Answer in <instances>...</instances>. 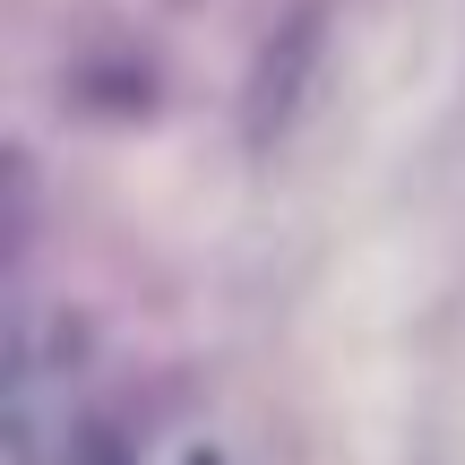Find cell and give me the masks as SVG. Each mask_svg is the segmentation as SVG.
Masks as SVG:
<instances>
[{
    "instance_id": "6da1fadb",
    "label": "cell",
    "mask_w": 465,
    "mask_h": 465,
    "mask_svg": "<svg viewBox=\"0 0 465 465\" xmlns=\"http://www.w3.org/2000/svg\"><path fill=\"white\" fill-rule=\"evenodd\" d=\"M319 35H328V9H319V0H302V9L267 35L259 69H250V95H242V138L250 147H276V138L293 130L302 95H311V69H319Z\"/></svg>"
}]
</instances>
